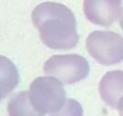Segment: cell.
Returning <instances> with one entry per match:
<instances>
[{
	"instance_id": "cell-10",
	"label": "cell",
	"mask_w": 123,
	"mask_h": 116,
	"mask_svg": "<svg viewBox=\"0 0 123 116\" xmlns=\"http://www.w3.org/2000/svg\"><path fill=\"white\" fill-rule=\"evenodd\" d=\"M118 111H119V114L120 116H123V98L121 100H120V102H119V104H118Z\"/></svg>"
},
{
	"instance_id": "cell-9",
	"label": "cell",
	"mask_w": 123,
	"mask_h": 116,
	"mask_svg": "<svg viewBox=\"0 0 123 116\" xmlns=\"http://www.w3.org/2000/svg\"><path fill=\"white\" fill-rule=\"evenodd\" d=\"M51 116H83V109L78 101L67 99L63 108Z\"/></svg>"
},
{
	"instance_id": "cell-11",
	"label": "cell",
	"mask_w": 123,
	"mask_h": 116,
	"mask_svg": "<svg viewBox=\"0 0 123 116\" xmlns=\"http://www.w3.org/2000/svg\"><path fill=\"white\" fill-rule=\"evenodd\" d=\"M120 26H121V28L123 29V11H122L121 15H120Z\"/></svg>"
},
{
	"instance_id": "cell-12",
	"label": "cell",
	"mask_w": 123,
	"mask_h": 116,
	"mask_svg": "<svg viewBox=\"0 0 123 116\" xmlns=\"http://www.w3.org/2000/svg\"><path fill=\"white\" fill-rule=\"evenodd\" d=\"M2 99V98H1V95H0V100H1Z\"/></svg>"
},
{
	"instance_id": "cell-2",
	"label": "cell",
	"mask_w": 123,
	"mask_h": 116,
	"mask_svg": "<svg viewBox=\"0 0 123 116\" xmlns=\"http://www.w3.org/2000/svg\"><path fill=\"white\" fill-rule=\"evenodd\" d=\"M29 100L40 114L56 113L66 103L63 82L55 77H37L29 87Z\"/></svg>"
},
{
	"instance_id": "cell-6",
	"label": "cell",
	"mask_w": 123,
	"mask_h": 116,
	"mask_svg": "<svg viewBox=\"0 0 123 116\" xmlns=\"http://www.w3.org/2000/svg\"><path fill=\"white\" fill-rule=\"evenodd\" d=\"M99 96L110 108H118L123 98V72L110 71L103 76L98 86Z\"/></svg>"
},
{
	"instance_id": "cell-4",
	"label": "cell",
	"mask_w": 123,
	"mask_h": 116,
	"mask_svg": "<svg viewBox=\"0 0 123 116\" xmlns=\"http://www.w3.org/2000/svg\"><path fill=\"white\" fill-rule=\"evenodd\" d=\"M86 50L100 64H118L123 61V37L113 32L95 30L87 36Z\"/></svg>"
},
{
	"instance_id": "cell-8",
	"label": "cell",
	"mask_w": 123,
	"mask_h": 116,
	"mask_svg": "<svg viewBox=\"0 0 123 116\" xmlns=\"http://www.w3.org/2000/svg\"><path fill=\"white\" fill-rule=\"evenodd\" d=\"M10 116H44L32 106L28 91H21L10 100L8 104Z\"/></svg>"
},
{
	"instance_id": "cell-3",
	"label": "cell",
	"mask_w": 123,
	"mask_h": 116,
	"mask_svg": "<svg viewBox=\"0 0 123 116\" xmlns=\"http://www.w3.org/2000/svg\"><path fill=\"white\" fill-rule=\"evenodd\" d=\"M43 72L63 84L71 85L84 79L90 73V64L79 54L53 55L44 63Z\"/></svg>"
},
{
	"instance_id": "cell-7",
	"label": "cell",
	"mask_w": 123,
	"mask_h": 116,
	"mask_svg": "<svg viewBox=\"0 0 123 116\" xmlns=\"http://www.w3.org/2000/svg\"><path fill=\"white\" fill-rule=\"evenodd\" d=\"M19 74L10 59L0 55V95L6 98L18 85Z\"/></svg>"
},
{
	"instance_id": "cell-5",
	"label": "cell",
	"mask_w": 123,
	"mask_h": 116,
	"mask_svg": "<svg viewBox=\"0 0 123 116\" xmlns=\"http://www.w3.org/2000/svg\"><path fill=\"white\" fill-rule=\"evenodd\" d=\"M121 6L122 0H84L83 11L90 22L108 27L120 16Z\"/></svg>"
},
{
	"instance_id": "cell-1",
	"label": "cell",
	"mask_w": 123,
	"mask_h": 116,
	"mask_svg": "<svg viewBox=\"0 0 123 116\" xmlns=\"http://www.w3.org/2000/svg\"><path fill=\"white\" fill-rule=\"evenodd\" d=\"M31 21L40 39L54 50H69L79 42L77 22L72 11L57 2H42L32 11Z\"/></svg>"
}]
</instances>
